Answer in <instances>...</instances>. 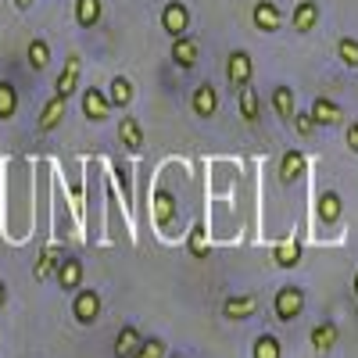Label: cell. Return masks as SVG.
Listing matches in <instances>:
<instances>
[{"instance_id": "1", "label": "cell", "mask_w": 358, "mask_h": 358, "mask_svg": "<svg viewBox=\"0 0 358 358\" xmlns=\"http://www.w3.org/2000/svg\"><path fill=\"white\" fill-rule=\"evenodd\" d=\"M301 308H305V290L301 287H280L276 290V301H273V312H276V319H283V322H290V319H297L301 315Z\"/></svg>"}, {"instance_id": "2", "label": "cell", "mask_w": 358, "mask_h": 358, "mask_svg": "<svg viewBox=\"0 0 358 358\" xmlns=\"http://www.w3.org/2000/svg\"><path fill=\"white\" fill-rule=\"evenodd\" d=\"M162 29L176 40V36H187L190 29V8L183 4V0H169L165 11H162Z\"/></svg>"}, {"instance_id": "3", "label": "cell", "mask_w": 358, "mask_h": 358, "mask_svg": "<svg viewBox=\"0 0 358 358\" xmlns=\"http://www.w3.org/2000/svg\"><path fill=\"white\" fill-rule=\"evenodd\" d=\"M72 315L83 322V326H90V322H97V315H101V294L97 290H76V301H72Z\"/></svg>"}, {"instance_id": "4", "label": "cell", "mask_w": 358, "mask_h": 358, "mask_svg": "<svg viewBox=\"0 0 358 358\" xmlns=\"http://www.w3.org/2000/svg\"><path fill=\"white\" fill-rule=\"evenodd\" d=\"M108 111H111V97L104 94L101 86H90L83 94V115L90 118V122H104Z\"/></svg>"}, {"instance_id": "5", "label": "cell", "mask_w": 358, "mask_h": 358, "mask_svg": "<svg viewBox=\"0 0 358 358\" xmlns=\"http://www.w3.org/2000/svg\"><path fill=\"white\" fill-rule=\"evenodd\" d=\"M251 72H255V65H251V54H248V50H233V54H229V69H226L229 86H233V90L248 86V83H251Z\"/></svg>"}, {"instance_id": "6", "label": "cell", "mask_w": 358, "mask_h": 358, "mask_svg": "<svg viewBox=\"0 0 358 358\" xmlns=\"http://www.w3.org/2000/svg\"><path fill=\"white\" fill-rule=\"evenodd\" d=\"M190 108H194V115H201V118H212V115L219 111V90H215L212 83H201V86L194 90V97H190Z\"/></svg>"}, {"instance_id": "7", "label": "cell", "mask_w": 358, "mask_h": 358, "mask_svg": "<svg viewBox=\"0 0 358 358\" xmlns=\"http://www.w3.org/2000/svg\"><path fill=\"white\" fill-rule=\"evenodd\" d=\"M251 18H255V29H258V33H276L280 22H283V15H280V8L273 4V0H258L255 11H251Z\"/></svg>"}, {"instance_id": "8", "label": "cell", "mask_w": 358, "mask_h": 358, "mask_svg": "<svg viewBox=\"0 0 358 358\" xmlns=\"http://www.w3.org/2000/svg\"><path fill=\"white\" fill-rule=\"evenodd\" d=\"M255 308H258L255 294H236V297H226L222 301V315L226 319H251Z\"/></svg>"}, {"instance_id": "9", "label": "cell", "mask_w": 358, "mask_h": 358, "mask_svg": "<svg viewBox=\"0 0 358 358\" xmlns=\"http://www.w3.org/2000/svg\"><path fill=\"white\" fill-rule=\"evenodd\" d=\"M140 344H143V337H140L136 326H122L115 337V358H133L140 351Z\"/></svg>"}, {"instance_id": "10", "label": "cell", "mask_w": 358, "mask_h": 358, "mask_svg": "<svg viewBox=\"0 0 358 358\" xmlns=\"http://www.w3.org/2000/svg\"><path fill=\"white\" fill-rule=\"evenodd\" d=\"M172 62H176L179 69H194V65H197V40L176 36V40H172Z\"/></svg>"}, {"instance_id": "11", "label": "cell", "mask_w": 358, "mask_h": 358, "mask_svg": "<svg viewBox=\"0 0 358 358\" xmlns=\"http://www.w3.org/2000/svg\"><path fill=\"white\" fill-rule=\"evenodd\" d=\"M79 69H83V65H79V57L72 54L69 62H65V72L57 76V86H54V94H57V97H65V101H69V97L76 94V83H79Z\"/></svg>"}, {"instance_id": "12", "label": "cell", "mask_w": 358, "mask_h": 358, "mask_svg": "<svg viewBox=\"0 0 358 358\" xmlns=\"http://www.w3.org/2000/svg\"><path fill=\"white\" fill-rule=\"evenodd\" d=\"M118 140H122V147L126 151H143V129H140V122L129 115V118H122V122H118Z\"/></svg>"}, {"instance_id": "13", "label": "cell", "mask_w": 358, "mask_h": 358, "mask_svg": "<svg viewBox=\"0 0 358 358\" xmlns=\"http://www.w3.org/2000/svg\"><path fill=\"white\" fill-rule=\"evenodd\" d=\"M315 22H319V4L315 0H301V4L294 8V29L297 33H312Z\"/></svg>"}, {"instance_id": "14", "label": "cell", "mask_w": 358, "mask_h": 358, "mask_svg": "<svg viewBox=\"0 0 358 358\" xmlns=\"http://www.w3.org/2000/svg\"><path fill=\"white\" fill-rule=\"evenodd\" d=\"M104 15V0H76V22L83 29H94Z\"/></svg>"}, {"instance_id": "15", "label": "cell", "mask_w": 358, "mask_h": 358, "mask_svg": "<svg viewBox=\"0 0 358 358\" xmlns=\"http://www.w3.org/2000/svg\"><path fill=\"white\" fill-rule=\"evenodd\" d=\"M57 283H62L65 290H76L83 283V262L79 258H62V265H57Z\"/></svg>"}, {"instance_id": "16", "label": "cell", "mask_w": 358, "mask_h": 358, "mask_svg": "<svg viewBox=\"0 0 358 358\" xmlns=\"http://www.w3.org/2000/svg\"><path fill=\"white\" fill-rule=\"evenodd\" d=\"M312 118H315V126H337V122H341V108H337L330 97H315Z\"/></svg>"}, {"instance_id": "17", "label": "cell", "mask_w": 358, "mask_h": 358, "mask_svg": "<svg viewBox=\"0 0 358 358\" xmlns=\"http://www.w3.org/2000/svg\"><path fill=\"white\" fill-rule=\"evenodd\" d=\"M273 111L280 122H290L294 118V90L290 86H273Z\"/></svg>"}, {"instance_id": "18", "label": "cell", "mask_w": 358, "mask_h": 358, "mask_svg": "<svg viewBox=\"0 0 358 358\" xmlns=\"http://www.w3.org/2000/svg\"><path fill=\"white\" fill-rule=\"evenodd\" d=\"M305 169H308V162H305L301 151H287L283 162H280V179H283V183H294V179L301 176Z\"/></svg>"}, {"instance_id": "19", "label": "cell", "mask_w": 358, "mask_h": 358, "mask_svg": "<svg viewBox=\"0 0 358 358\" xmlns=\"http://www.w3.org/2000/svg\"><path fill=\"white\" fill-rule=\"evenodd\" d=\"M108 97H111V108H126L133 101V83L126 76H115L108 86Z\"/></svg>"}, {"instance_id": "20", "label": "cell", "mask_w": 358, "mask_h": 358, "mask_svg": "<svg viewBox=\"0 0 358 358\" xmlns=\"http://www.w3.org/2000/svg\"><path fill=\"white\" fill-rule=\"evenodd\" d=\"M312 344H315L319 355H326V351L337 344V326H334V322H319L315 330H312Z\"/></svg>"}, {"instance_id": "21", "label": "cell", "mask_w": 358, "mask_h": 358, "mask_svg": "<svg viewBox=\"0 0 358 358\" xmlns=\"http://www.w3.org/2000/svg\"><path fill=\"white\" fill-rule=\"evenodd\" d=\"M62 115H65V97H50L47 101V108H43V115H40V129L47 133V129H54L57 122H62Z\"/></svg>"}, {"instance_id": "22", "label": "cell", "mask_w": 358, "mask_h": 358, "mask_svg": "<svg viewBox=\"0 0 358 358\" xmlns=\"http://www.w3.org/2000/svg\"><path fill=\"white\" fill-rule=\"evenodd\" d=\"M47 65H50V47H47V40H33V43H29V69L43 72Z\"/></svg>"}, {"instance_id": "23", "label": "cell", "mask_w": 358, "mask_h": 358, "mask_svg": "<svg viewBox=\"0 0 358 358\" xmlns=\"http://www.w3.org/2000/svg\"><path fill=\"white\" fill-rule=\"evenodd\" d=\"M236 94H241V115L248 118V122H258V94H255V86L248 83V86L236 90Z\"/></svg>"}, {"instance_id": "24", "label": "cell", "mask_w": 358, "mask_h": 358, "mask_svg": "<svg viewBox=\"0 0 358 358\" xmlns=\"http://www.w3.org/2000/svg\"><path fill=\"white\" fill-rule=\"evenodd\" d=\"M15 111H18V90L11 83H0V118L8 122Z\"/></svg>"}, {"instance_id": "25", "label": "cell", "mask_w": 358, "mask_h": 358, "mask_svg": "<svg viewBox=\"0 0 358 358\" xmlns=\"http://www.w3.org/2000/svg\"><path fill=\"white\" fill-rule=\"evenodd\" d=\"M319 215H322V222H337L341 219V197L334 190L319 197Z\"/></svg>"}, {"instance_id": "26", "label": "cell", "mask_w": 358, "mask_h": 358, "mask_svg": "<svg viewBox=\"0 0 358 358\" xmlns=\"http://www.w3.org/2000/svg\"><path fill=\"white\" fill-rule=\"evenodd\" d=\"M280 341L273 337V334H262L258 341H255V358H280Z\"/></svg>"}, {"instance_id": "27", "label": "cell", "mask_w": 358, "mask_h": 358, "mask_svg": "<svg viewBox=\"0 0 358 358\" xmlns=\"http://www.w3.org/2000/svg\"><path fill=\"white\" fill-rule=\"evenodd\" d=\"M337 54H341V62H344L348 69H358V40L341 36V40H337Z\"/></svg>"}, {"instance_id": "28", "label": "cell", "mask_w": 358, "mask_h": 358, "mask_svg": "<svg viewBox=\"0 0 358 358\" xmlns=\"http://www.w3.org/2000/svg\"><path fill=\"white\" fill-rule=\"evenodd\" d=\"M273 258H276V265L290 268V265H297V258H301V248H297V241H290V244H280V248L273 251Z\"/></svg>"}, {"instance_id": "29", "label": "cell", "mask_w": 358, "mask_h": 358, "mask_svg": "<svg viewBox=\"0 0 358 358\" xmlns=\"http://www.w3.org/2000/svg\"><path fill=\"white\" fill-rule=\"evenodd\" d=\"M57 265H62V258H57V251H43V255H40V262H36V273H33V276H36V280L43 283V280H47V276L54 273Z\"/></svg>"}, {"instance_id": "30", "label": "cell", "mask_w": 358, "mask_h": 358, "mask_svg": "<svg viewBox=\"0 0 358 358\" xmlns=\"http://www.w3.org/2000/svg\"><path fill=\"white\" fill-rule=\"evenodd\" d=\"M165 348H169V344H165L162 337H151V341L140 344V351H136L133 358H165Z\"/></svg>"}, {"instance_id": "31", "label": "cell", "mask_w": 358, "mask_h": 358, "mask_svg": "<svg viewBox=\"0 0 358 358\" xmlns=\"http://www.w3.org/2000/svg\"><path fill=\"white\" fill-rule=\"evenodd\" d=\"M155 219H158L162 226L172 222V197H169V194H158V197H155Z\"/></svg>"}, {"instance_id": "32", "label": "cell", "mask_w": 358, "mask_h": 358, "mask_svg": "<svg viewBox=\"0 0 358 358\" xmlns=\"http://www.w3.org/2000/svg\"><path fill=\"white\" fill-rule=\"evenodd\" d=\"M290 122H294L297 136H312V133H315V118H312V111H308V115H297V111H294Z\"/></svg>"}, {"instance_id": "33", "label": "cell", "mask_w": 358, "mask_h": 358, "mask_svg": "<svg viewBox=\"0 0 358 358\" xmlns=\"http://www.w3.org/2000/svg\"><path fill=\"white\" fill-rule=\"evenodd\" d=\"M344 143H348L351 151L358 155V122H351V126H348V133H344Z\"/></svg>"}, {"instance_id": "34", "label": "cell", "mask_w": 358, "mask_h": 358, "mask_svg": "<svg viewBox=\"0 0 358 358\" xmlns=\"http://www.w3.org/2000/svg\"><path fill=\"white\" fill-rule=\"evenodd\" d=\"M190 244H194V255L204 258V233H201V229H194V241H190Z\"/></svg>"}, {"instance_id": "35", "label": "cell", "mask_w": 358, "mask_h": 358, "mask_svg": "<svg viewBox=\"0 0 358 358\" xmlns=\"http://www.w3.org/2000/svg\"><path fill=\"white\" fill-rule=\"evenodd\" d=\"M4 301H8V287L0 283V308H4Z\"/></svg>"}, {"instance_id": "36", "label": "cell", "mask_w": 358, "mask_h": 358, "mask_svg": "<svg viewBox=\"0 0 358 358\" xmlns=\"http://www.w3.org/2000/svg\"><path fill=\"white\" fill-rule=\"evenodd\" d=\"M15 4H18V8H29V4H33V0H15Z\"/></svg>"}, {"instance_id": "37", "label": "cell", "mask_w": 358, "mask_h": 358, "mask_svg": "<svg viewBox=\"0 0 358 358\" xmlns=\"http://www.w3.org/2000/svg\"><path fill=\"white\" fill-rule=\"evenodd\" d=\"M355 294H358V273H355Z\"/></svg>"}]
</instances>
